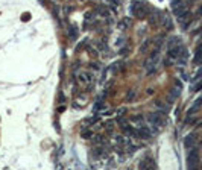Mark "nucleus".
<instances>
[{
	"label": "nucleus",
	"instance_id": "obj_1",
	"mask_svg": "<svg viewBox=\"0 0 202 170\" xmlns=\"http://www.w3.org/2000/svg\"><path fill=\"white\" fill-rule=\"evenodd\" d=\"M181 47H182V44L179 43V44L173 46V47H170V49H167V58H166V62H164L167 67H169V66H172V64L178 59L179 52H181Z\"/></svg>",
	"mask_w": 202,
	"mask_h": 170
},
{
	"label": "nucleus",
	"instance_id": "obj_2",
	"mask_svg": "<svg viewBox=\"0 0 202 170\" xmlns=\"http://www.w3.org/2000/svg\"><path fill=\"white\" fill-rule=\"evenodd\" d=\"M199 166V150L198 148L189 149V155H187V167L189 169H196Z\"/></svg>",
	"mask_w": 202,
	"mask_h": 170
},
{
	"label": "nucleus",
	"instance_id": "obj_3",
	"mask_svg": "<svg viewBox=\"0 0 202 170\" xmlns=\"http://www.w3.org/2000/svg\"><path fill=\"white\" fill-rule=\"evenodd\" d=\"M172 11L173 14L179 17V15H182L185 11H189V6H187V3L185 2H182V0H173L172 2Z\"/></svg>",
	"mask_w": 202,
	"mask_h": 170
},
{
	"label": "nucleus",
	"instance_id": "obj_4",
	"mask_svg": "<svg viewBox=\"0 0 202 170\" xmlns=\"http://www.w3.org/2000/svg\"><path fill=\"white\" fill-rule=\"evenodd\" d=\"M181 90H182V84L179 82V80H175V85L172 87V90L169 93V96H167V100L172 103L175 102L176 99H178L179 96H181Z\"/></svg>",
	"mask_w": 202,
	"mask_h": 170
},
{
	"label": "nucleus",
	"instance_id": "obj_5",
	"mask_svg": "<svg viewBox=\"0 0 202 170\" xmlns=\"http://www.w3.org/2000/svg\"><path fill=\"white\" fill-rule=\"evenodd\" d=\"M147 122H149V123H154V125H156V126H163L164 125V114L160 113V111L147 114Z\"/></svg>",
	"mask_w": 202,
	"mask_h": 170
},
{
	"label": "nucleus",
	"instance_id": "obj_6",
	"mask_svg": "<svg viewBox=\"0 0 202 170\" xmlns=\"http://www.w3.org/2000/svg\"><path fill=\"white\" fill-rule=\"evenodd\" d=\"M137 134H138V138H144V140H147L154 135L152 131L149 129V126H142L140 129H137Z\"/></svg>",
	"mask_w": 202,
	"mask_h": 170
},
{
	"label": "nucleus",
	"instance_id": "obj_7",
	"mask_svg": "<svg viewBox=\"0 0 202 170\" xmlns=\"http://www.w3.org/2000/svg\"><path fill=\"white\" fill-rule=\"evenodd\" d=\"M196 138H198L196 134H189V135L184 138V146H185L187 149H191L195 144H196Z\"/></svg>",
	"mask_w": 202,
	"mask_h": 170
},
{
	"label": "nucleus",
	"instance_id": "obj_8",
	"mask_svg": "<svg viewBox=\"0 0 202 170\" xmlns=\"http://www.w3.org/2000/svg\"><path fill=\"white\" fill-rule=\"evenodd\" d=\"M76 78L79 80V84H88L93 79V75L91 73H76Z\"/></svg>",
	"mask_w": 202,
	"mask_h": 170
},
{
	"label": "nucleus",
	"instance_id": "obj_9",
	"mask_svg": "<svg viewBox=\"0 0 202 170\" xmlns=\"http://www.w3.org/2000/svg\"><path fill=\"white\" fill-rule=\"evenodd\" d=\"M161 23H163V26H164L166 29H172V27H173L172 18H170L167 14H161Z\"/></svg>",
	"mask_w": 202,
	"mask_h": 170
},
{
	"label": "nucleus",
	"instance_id": "obj_10",
	"mask_svg": "<svg viewBox=\"0 0 202 170\" xmlns=\"http://www.w3.org/2000/svg\"><path fill=\"white\" fill-rule=\"evenodd\" d=\"M193 62H195L196 66L202 64V44L198 47V50H196V55H195V59H193Z\"/></svg>",
	"mask_w": 202,
	"mask_h": 170
},
{
	"label": "nucleus",
	"instance_id": "obj_11",
	"mask_svg": "<svg viewBox=\"0 0 202 170\" xmlns=\"http://www.w3.org/2000/svg\"><path fill=\"white\" fill-rule=\"evenodd\" d=\"M155 106H156V111H160V113H163V114H166L167 111H169L167 105L166 103H163L161 100H156V102H155Z\"/></svg>",
	"mask_w": 202,
	"mask_h": 170
},
{
	"label": "nucleus",
	"instance_id": "obj_12",
	"mask_svg": "<svg viewBox=\"0 0 202 170\" xmlns=\"http://www.w3.org/2000/svg\"><path fill=\"white\" fill-rule=\"evenodd\" d=\"M201 106H202V97H199V99H198L196 102H195L193 105H191V108H190V111H189V114L196 113V111H198V109H199Z\"/></svg>",
	"mask_w": 202,
	"mask_h": 170
},
{
	"label": "nucleus",
	"instance_id": "obj_13",
	"mask_svg": "<svg viewBox=\"0 0 202 170\" xmlns=\"http://www.w3.org/2000/svg\"><path fill=\"white\" fill-rule=\"evenodd\" d=\"M96 11H97V14H100V15H105V17H108V15H109L108 6H102V5H99V6L96 8Z\"/></svg>",
	"mask_w": 202,
	"mask_h": 170
},
{
	"label": "nucleus",
	"instance_id": "obj_14",
	"mask_svg": "<svg viewBox=\"0 0 202 170\" xmlns=\"http://www.w3.org/2000/svg\"><path fill=\"white\" fill-rule=\"evenodd\" d=\"M181 41H179L178 36H172V38H169V41H167V49H170V47H173V46L179 44Z\"/></svg>",
	"mask_w": 202,
	"mask_h": 170
},
{
	"label": "nucleus",
	"instance_id": "obj_15",
	"mask_svg": "<svg viewBox=\"0 0 202 170\" xmlns=\"http://www.w3.org/2000/svg\"><path fill=\"white\" fill-rule=\"evenodd\" d=\"M103 109V97H99L94 103V111H102Z\"/></svg>",
	"mask_w": 202,
	"mask_h": 170
},
{
	"label": "nucleus",
	"instance_id": "obj_16",
	"mask_svg": "<svg viewBox=\"0 0 202 170\" xmlns=\"http://www.w3.org/2000/svg\"><path fill=\"white\" fill-rule=\"evenodd\" d=\"M69 35H70L71 38H76V36H78V31H76V26H71L70 29H69Z\"/></svg>",
	"mask_w": 202,
	"mask_h": 170
},
{
	"label": "nucleus",
	"instance_id": "obj_17",
	"mask_svg": "<svg viewBox=\"0 0 202 170\" xmlns=\"http://www.w3.org/2000/svg\"><path fill=\"white\" fill-rule=\"evenodd\" d=\"M199 79H202V68H199L198 73L193 76V82H196V80H199Z\"/></svg>",
	"mask_w": 202,
	"mask_h": 170
},
{
	"label": "nucleus",
	"instance_id": "obj_18",
	"mask_svg": "<svg viewBox=\"0 0 202 170\" xmlns=\"http://www.w3.org/2000/svg\"><path fill=\"white\" fill-rule=\"evenodd\" d=\"M143 119H144V117H143L142 114H138V115H134V117H132V122H135V123H140Z\"/></svg>",
	"mask_w": 202,
	"mask_h": 170
},
{
	"label": "nucleus",
	"instance_id": "obj_19",
	"mask_svg": "<svg viewBox=\"0 0 202 170\" xmlns=\"http://www.w3.org/2000/svg\"><path fill=\"white\" fill-rule=\"evenodd\" d=\"M149 44H151V41L147 40V41H146V43L142 46V52H146V50H147V47H149Z\"/></svg>",
	"mask_w": 202,
	"mask_h": 170
},
{
	"label": "nucleus",
	"instance_id": "obj_20",
	"mask_svg": "<svg viewBox=\"0 0 202 170\" xmlns=\"http://www.w3.org/2000/svg\"><path fill=\"white\" fill-rule=\"evenodd\" d=\"M91 135H93V134H91V131H85V132H82V137H84V138H90Z\"/></svg>",
	"mask_w": 202,
	"mask_h": 170
},
{
	"label": "nucleus",
	"instance_id": "obj_21",
	"mask_svg": "<svg viewBox=\"0 0 202 170\" xmlns=\"http://www.w3.org/2000/svg\"><path fill=\"white\" fill-rule=\"evenodd\" d=\"M94 140H96V143H103V137L102 135H97Z\"/></svg>",
	"mask_w": 202,
	"mask_h": 170
},
{
	"label": "nucleus",
	"instance_id": "obj_22",
	"mask_svg": "<svg viewBox=\"0 0 202 170\" xmlns=\"http://www.w3.org/2000/svg\"><path fill=\"white\" fill-rule=\"evenodd\" d=\"M134 96H135V93H134V91H129V93H128V100H132Z\"/></svg>",
	"mask_w": 202,
	"mask_h": 170
},
{
	"label": "nucleus",
	"instance_id": "obj_23",
	"mask_svg": "<svg viewBox=\"0 0 202 170\" xmlns=\"http://www.w3.org/2000/svg\"><path fill=\"white\" fill-rule=\"evenodd\" d=\"M90 67H91V68H96V70H97V68H100V66H99L97 62H91V64H90Z\"/></svg>",
	"mask_w": 202,
	"mask_h": 170
},
{
	"label": "nucleus",
	"instance_id": "obj_24",
	"mask_svg": "<svg viewBox=\"0 0 202 170\" xmlns=\"http://www.w3.org/2000/svg\"><path fill=\"white\" fill-rule=\"evenodd\" d=\"M125 114H126V108H122V109H119V117L125 115Z\"/></svg>",
	"mask_w": 202,
	"mask_h": 170
},
{
	"label": "nucleus",
	"instance_id": "obj_25",
	"mask_svg": "<svg viewBox=\"0 0 202 170\" xmlns=\"http://www.w3.org/2000/svg\"><path fill=\"white\" fill-rule=\"evenodd\" d=\"M91 17H93V14H91V12H87V14H85V20H90Z\"/></svg>",
	"mask_w": 202,
	"mask_h": 170
},
{
	"label": "nucleus",
	"instance_id": "obj_26",
	"mask_svg": "<svg viewBox=\"0 0 202 170\" xmlns=\"http://www.w3.org/2000/svg\"><path fill=\"white\" fill-rule=\"evenodd\" d=\"M64 109H65V106H64V105H61L60 108H58V113H62Z\"/></svg>",
	"mask_w": 202,
	"mask_h": 170
},
{
	"label": "nucleus",
	"instance_id": "obj_27",
	"mask_svg": "<svg viewBox=\"0 0 202 170\" xmlns=\"http://www.w3.org/2000/svg\"><path fill=\"white\" fill-rule=\"evenodd\" d=\"M198 15H199V17H202V5L199 6V9H198Z\"/></svg>",
	"mask_w": 202,
	"mask_h": 170
},
{
	"label": "nucleus",
	"instance_id": "obj_28",
	"mask_svg": "<svg viewBox=\"0 0 202 170\" xmlns=\"http://www.w3.org/2000/svg\"><path fill=\"white\" fill-rule=\"evenodd\" d=\"M109 2H111V3H113V5H114V6H116V5H117V3H119V0H109Z\"/></svg>",
	"mask_w": 202,
	"mask_h": 170
}]
</instances>
